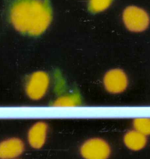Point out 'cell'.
I'll return each instance as SVG.
<instances>
[{"instance_id": "cell-1", "label": "cell", "mask_w": 150, "mask_h": 159, "mask_svg": "<svg viewBox=\"0 0 150 159\" xmlns=\"http://www.w3.org/2000/svg\"><path fill=\"white\" fill-rule=\"evenodd\" d=\"M6 14L16 31L34 38L43 34L53 20L50 0H6Z\"/></svg>"}, {"instance_id": "cell-2", "label": "cell", "mask_w": 150, "mask_h": 159, "mask_svg": "<svg viewBox=\"0 0 150 159\" xmlns=\"http://www.w3.org/2000/svg\"><path fill=\"white\" fill-rule=\"evenodd\" d=\"M122 20L125 27L133 33H142L150 25L148 13L136 6H129L124 9L122 13Z\"/></svg>"}, {"instance_id": "cell-3", "label": "cell", "mask_w": 150, "mask_h": 159, "mask_svg": "<svg viewBox=\"0 0 150 159\" xmlns=\"http://www.w3.org/2000/svg\"><path fill=\"white\" fill-rule=\"evenodd\" d=\"M79 152L83 159H109L111 156L112 149L105 140L100 137H92L82 143Z\"/></svg>"}, {"instance_id": "cell-4", "label": "cell", "mask_w": 150, "mask_h": 159, "mask_svg": "<svg viewBox=\"0 0 150 159\" xmlns=\"http://www.w3.org/2000/svg\"><path fill=\"white\" fill-rule=\"evenodd\" d=\"M49 84L50 77L46 72H35L27 77L26 81V94L33 101L41 100L48 92Z\"/></svg>"}, {"instance_id": "cell-5", "label": "cell", "mask_w": 150, "mask_h": 159, "mask_svg": "<svg viewBox=\"0 0 150 159\" xmlns=\"http://www.w3.org/2000/svg\"><path fill=\"white\" fill-rule=\"evenodd\" d=\"M105 91L110 94H117L127 90L129 84L128 76L120 68L111 69L105 73L102 80Z\"/></svg>"}, {"instance_id": "cell-6", "label": "cell", "mask_w": 150, "mask_h": 159, "mask_svg": "<svg viewBox=\"0 0 150 159\" xmlns=\"http://www.w3.org/2000/svg\"><path fill=\"white\" fill-rule=\"evenodd\" d=\"M49 126L45 122H37L27 133V142L31 148L39 150L45 146L48 136Z\"/></svg>"}, {"instance_id": "cell-7", "label": "cell", "mask_w": 150, "mask_h": 159, "mask_svg": "<svg viewBox=\"0 0 150 159\" xmlns=\"http://www.w3.org/2000/svg\"><path fill=\"white\" fill-rule=\"evenodd\" d=\"M25 144L21 139L11 137L0 142V159H16L23 154Z\"/></svg>"}, {"instance_id": "cell-8", "label": "cell", "mask_w": 150, "mask_h": 159, "mask_svg": "<svg viewBox=\"0 0 150 159\" xmlns=\"http://www.w3.org/2000/svg\"><path fill=\"white\" fill-rule=\"evenodd\" d=\"M124 143L128 150L131 151H140L146 147L148 140L146 136L132 129L124 134Z\"/></svg>"}, {"instance_id": "cell-9", "label": "cell", "mask_w": 150, "mask_h": 159, "mask_svg": "<svg viewBox=\"0 0 150 159\" xmlns=\"http://www.w3.org/2000/svg\"><path fill=\"white\" fill-rule=\"evenodd\" d=\"M81 102V98L78 94H68L56 99L53 105L59 107H73L80 105Z\"/></svg>"}, {"instance_id": "cell-10", "label": "cell", "mask_w": 150, "mask_h": 159, "mask_svg": "<svg viewBox=\"0 0 150 159\" xmlns=\"http://www.w3.org/2000/svg\"><path fill=\"white\" fill-rule=\"evenodd\" d=\"M114 0H89L88 11L91 13H99L105 11L113 3Z\"/></svg>"}, {"instance_id": "cell-11", "label": "cell", "mask_w": 150, "mask_h": 159, "mask_svg": "<svg viewBox=\"0 0 150 159\" xmlns=\"http://www.w3.org/2000/svg\"><path fill=\"white\" fill-rule=\"evenodd\" d=\"M133 126L143 135L150 136V118H136L133 121Z\"/></svg>"}, {"instance_id": "cell-12", "label": "cell", "mask_w": 150, "mask_h": 159, "mask_svg": "<svg viewBox=\"0 0 150 159\" xmlns=\"http://www.w3.org/2000/svg\"><path fill=\"white\" fill-rule=\"evenodd\" d=\"M16 159H19V158H16Z\"/></svg>"}]
</instances>
